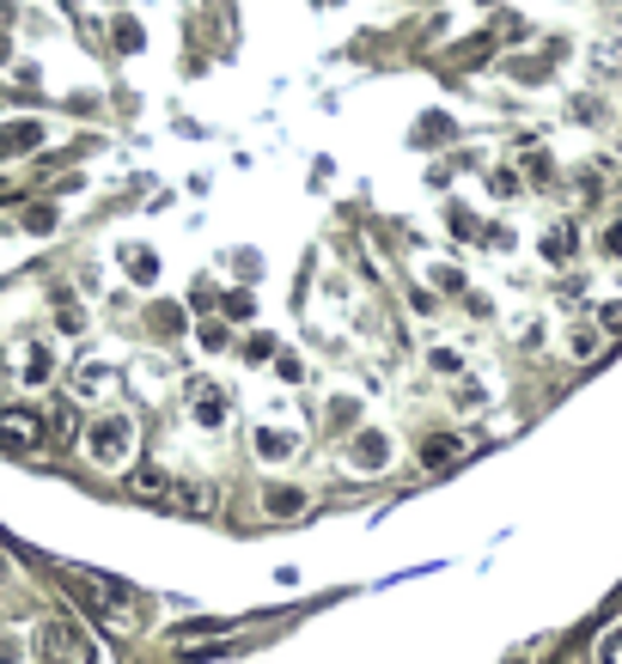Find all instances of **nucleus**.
Instances as JSON below:
<instances>
[{
    "instance_id": "4be33fe9",
    "label": "nucleus",
    "mask_w": 622,
    "mask_h": 664,
    "mask_svg": "<svg viewBox=\"0 0 622 664\" xmlns=\"http://www.w3.org/2000/svg\"><path fill=\"white\" fill-rule=\"evenodd\" d=\"M592 329H598V336H622V300H598Z\"/></svg>"
},
{
    "instance_id": "4468645a",
    "label": "nucleus",
    "mask_w": 622,
    "mask_h": 664,
    "mask_svg": "<svg viewBox=\"0 0 622 664\" xmlns=\"http://www.w3.org/2000/svg\"><path fill=\"white\" fill-rule=\"evenodd\" d=\"M37 146H43V122H7V129H0V159L37 153Z\"/></svg>"
},
{
    "instance_id": "0eeeda50",
    "label": "nucleus",
    "mask_w": 622,
    "mask_h": 664,
    "mask_svg": "<svg viewBox=\"0 0 622 664\" xmlns=\"http://www.w3.org/2000/svg\"><path fill=\"white\" fill-rule=\"evenodd\" d=\"M305 512H312V494H305L299 482H269L263 488V519L293 524V519H305Z\"/></svg>"
},
{
    "instance_id": "412c9836",
    "label": "nucleus",
    "mask_w": 622,
    "mask_h": 664,
    "mask_svg": "<svg viewBox=\"0 0 622 664\" xmlns=\"http://www.w3.org/2000/svg\"><path fill=\"white\" fill-rule=\"evenodd\" d=\"M592 664H622V622H610L592 646Z\"/></svg>"
},
{
    "instance_id": "f03ea898",
    "label": "nucleus",
    "mask_w": 622,
    "mask_h": 664,
    "mask_svg": "<svg viewBox=\"0 0 622 664\" xmlns=\"http://www.w3.org/2000/svg\"><path fill=\"white\" fill-rule=\"evenodd\" d=\"M134 439H141V427H134V415H122V409H105L92 427H80V451H86V464H98V469H122L134 451Z\"/></svg>"
},
{
    "instance_id": "473e14b6",
    "label": "nucleus",
    "mask_w": 622,
    "mask_h": 664,
    "mask_svg": "<svg viewBox=\"0 0 622 664\" xmlns=\"http://www.w3.org/2000/svg\"><path fill=\"white\" fill-rule=\"evenodd\" d=\"M434 287H451V293H458V287H463V274H458V269H434Z\"/></svg>"
},
{
    "instance_id": "c85d7f7f",
    "label": "nucleus",
    "mask_w": 622,
    "mask_h": 664,
    "mask_svg": "<svg viewBox=\"0 0 622 664\" xmlns=\"http://www.w3.org/2000/svg\"><path fill=\"white\" fill-rule=\"evenodd\" d=\"M220 312H226V317H251L257 305H251V293H226V305H220Z\"/></svg>"
},
{
    "instance_id": "1a4fd4ad",
    "label": "nucleus",
    "mask_w": 622,
    "mask_h": 664,
    "mask_svg": "<svg viewBox=\"0 0 622 664\" xmlns=\"http://www.w3.org/2000/svg\"><path fill=\"white\" fill-rule=\"evenodd\" d=\"M37 658L50 664H80V640L67 622H37Z\"/></svg>"
},
{
    "instance_id": "b1692460",
    "label": "nucleus",
    "mask_w": 622,
    "mask_h": 664,
    "mask_svg": "<svg viewBox=\"0 0 622 664\" xmlns=\"http://www.w3.org/2000/svg\"><path fill=\"white\" fill-rule=\"evenodd\" d=\"M129 274H134V281H153V274H160V257L134 244V250H129Z\"/></svg>"
},
{
    "instance_id": "20e7f679",
    "label": "nucleus",
    "mask_w": 622,
    "mask_h": 664,
    "mask_svg": "<svg viewBox=\"0 0 622 664\" xmlns=\"http://www.w3.org/2000/svg\"><path fill=\"white\" fill-rule=\"evenodd\" d=\"M184 409H189V421H196L201 433H220L226 421H232L226 384H214V378H189V384H184Z\"/></svg>"
},
{
    "instance_id": "f257e3e1",
    "label": "nucleus",
    "mask_w": 622,
    "mask_h": 664,
    "mask_svg": "<svg viewBox=\"0 0 622 664\" xmlns=\"http://www.w3.org/2000/svg\"><path fill=\"white\" fill-rule=\"evenodd\" d=\"M67 586L80 591V598H86V610L98 616V628H105V634H117V640L141 634V628H146V616H153V603H146L141 591L117 586V579L92 574V567H67Z\"/></svg>"
},
{
    "instance_id": "7c9ffc66",
    "label": "nucleus",
    "mask_w": 622,
    "mask_h": 664,
    "mask_svg": "<svg viewBox=\"0 0 622 664\" xmlns=\"http://www.w3.org/2000/svg\"><path fill=\"white\" fill-rule=\"evenodd\" d=\"M574 122H598V98H574Z\"/></svg>"
},
{
    "instance_id": "2eb2a0df",
    "label": "nucleus",
    "mask_w": 622,
    "mask_h": 664,
    "mask_svg": "<svg viewBox=\"0 0 622 664\" xmlns=\"http://www.w3.org/2000/svg\"><path fill=\"white\" fill-rule=\"evenodd\" d=\"M43 433H50L55 445H80V409H74V403H50Z\"/></svg>"
},
{
    "instance_id": "ddd939ff",
    "label": "nucleus",
    "mask_w": 622,
    "mask_h": 664,
    "mask_svg": "<svg viewBox=\"0 0 622 664\" xmlns=\"http://www.w3.org/2000/svg\"><path fill=\"white\" fill-rule=\"evenodd\" d=\"M74 391H80V396H110V391H117V366H110V360H80Z\"/></svg>"
},
{
    "instance_id": "dca6fc26",
    "label": "nucleus",
    "mask_w": 622,
    "mask_h": 664,
    "mask_svg": "<svg viewBox=\"0 0 622 664\" xmlns=\"http://www.w3.org/2000/svg\"><path fill=\"white\" fill-rule=\"evenodd\" d=\"M172 488H177L172 469H160V464L134 469V494H141V500H165V507H172Z\"/></svg>"
},
{
    "instance_id": "423d86ee",
    "label": "nucleus",
    "mask_w": 622,
    "mask_h": 664,
    "mask_svg": "<svg viewBox=\"0 0 622 664\" xmlns=\"http://www.w3.org/2000/svg\"><path fill=\"white\" fill-rule=\"evenodd\" d=\"M251 457H257V464H269V469H275V464H299L305 439L293 427H257L251 433Z\"/></svg>"
},
{
    "instance_id": "c756f323",
    "label": "nucleus",
    "mask_w": 622,
    "mask_h": 664,
    "mask_svg": "<svg viewBox=\"0 0 622 664\" xmlns=\"http://www.w3.org/2000/svg\"><path fill=\"white\" fill-rule=\"evenodd\" d=\"M275 372L287 378V384H299V378H305V360H293V353H287V360H275Z\"/></svg>"
},
{
    "instance_id": "2f4dec72",
    "label": "nucleus",
    "mask_w": 622,
    "mask_h": 664,
    "mask_svg": "<svg viewBox=\"0 0 622 664\" xmlns=\"http://www.w3.org/2000/svg\"><path fill=\"white\" fill-rule=\"evenodd\" d=\"M519 189V171H494V196H513Z\"/></svg>"
},
{
    "instance_id": "bb28decb",
    "label": "nucleus",
    "mask_w": 622,
    "mask_h": 664,
    "mask_svg": "<svg viewBox=\"0 0 622 664\" xmlns=\"http://www.w3.org/2000/svg\"><path fill=\"white\" fill-rule=\"evenodd\" d=\"M0 664H25V640L0 628Z\"/></svg>"
},
{
    "instance_id": "f8f14e48",
    "label": "nucleus",
    "mask_w": 622,
    "mask_h": 664,
    "mask_svg": "<svg viewBox=\"0 0 622 664\" xmlns=\"http://www.w3.org/2000/svg\"><path fill=\"white\" fill-rule=\"evenodd\" d=\"M50 378H55V348L50 341H31L25 360H19V384H25V391H43Z\"/></svg>"
},
{
    "instance_id": "f704fd0d",
    "label": "nucleus",
    "mask_w": 622,
    "mask_h": 664,
    "mask_svg": "<svg viewBox=\"0 0 622 664\" xmlns=\"http://www.w3.org/2000/svg\"><path fill=\"white\" fill-rule=\"evenodd\" d=\"M0 67H7V37H0Z\"/></svg>"
},
{
    "instance_id": "a878e982",
    "label": "nucleus",
    "mask_w": 622,
    "mask_h": 664,
    "mask_svg": "<svg viewBox=\"0 0 622 664\" xmlns=\"http://www.w3.org/2000/svg\"><path fill=\"white\" fill-rule=\"evenodd\" d=\"M458 409H463V415L489 409V391H482V384H458Z\"/></svg>"
},
{
    "instance_id": "aec40b11",
    "label": "nucleus",
    "mask_w": 622,
    "mask_h": 664,
    "mask_svg": "<svg viewBox=\"0 0 622 664\" xmlns=\"http://www.w3.org/2000/svg\"><path fill=\"white\" fill-rule=\"evenodd\" d=\"M592 244H598V257H604V262H622V214H616V220H604V226H598V238H592Z\"/></svg>"
},
{
    "instance_id": "a211bd4d",
    "label": "nucleus",
    "mask_w": 622,
    "mask_h": 664,
    "mask_svg": "<svg viewBox=\"0 0 622 664\" xmlns=\"http://www.w3.org/2000/svg\"><path fill=\"white\" fill-rule=\"evenodd\" d=\"M519 171H525L531 183H549V177H556V165H549V153H543V146H519Z\"/></svg>"
},
{
    "instance_id": "f3484780",
    "label": "nucleus",
    "mask_w": 622,
    "mask_h": 664,
    "mask_svg": "<svg viewBox=\"0 0 622 664\" xmlns=\"http://www.w3.org/2000/svg\"><path fill=\"white\" fill-rule=\"evenodd\" d=\"M598 341H604V336H598L592 324H574V329H568V360H580V366L598 360Z\"/></svg>"
},
{
    "instance_id": "393cba45",
    "label": "nucleus",
    "mask_w": 622,
    "mask_h": 664,
    "mask_svg": "<svg viewBox=\"0 0 622 664\" xmlns=\"http://www.w3.org/2000/svg\"><path fill=\"white\" fill-rule=\"evenodd\" d=\"M330 421L336 427H360V403L354 396H330Z\"/></svg>"
},
{
    "instance_id": "7ed1b4c3",
    "label": "nucleus",
    "mask_w": 622,
    "mask_h": 664,
    "mask_svg": "<svg viewBox=\"0 0 622 664\" xmlns=\"http://www.w3.org/2000/svg\"><path fill=\"white\" fill-rule=\"evenodd\" d=\"M50 439L43 433V409L31 403H13V409H0V451H13V457H31L37 445Z\"/></svg>"
},
{
    "instance_id": "5701e85b",
    "label": "nucleus",
    "mask_w": 622,
    "mask_h": 664,
    "mask_svg": "<svg viewBox=\"0 0 622 664\" xmlns=\"http://www.w3.org/2000/svg\"><path fill=\"white\" fill-rule=\"evenodd\" d=\"M427 366H434V372H446V378H463V353H458V348H427Z\"/></svg>"
},
{
    "instance_id": "cd10ccee",
    "label": "nucleus",
    "mask_w": 622,
    "mask_h": 664,
    "mask_svg": "<svg viewBox=\"0 0 622 664\" xmlns=\"http://www.w3.org/2000/svg\"><path fill=\"white\" fill-rule=\"evenodd\" d=\"M55 220H62V214H55V208H43V202L25 214V226H31V232H55Z\"/></svg>"
},
{
    "instance_id": "6ab92c4d",
    "label": "nucleus",
    "mask_w": 622,
    "mask_h": 664,
    "mask_svg": "<svg viewBox=\"0 0 622 664\" xmlns=\"http://www.w3.org/2000/svg\"><path fill=\"white\" fill-rule=\"evenodd\" d=\"M55 324H62L67 336H80V329H86V305L74 300V293H62V300H55Z\"/></svg>"
},
{
    "instance_id": "9b49d317",
    "label": "nucleus",
    "mask_w": 622,
    "mask_h": 664,
    "mask_svg": "<svg viewBox=\"0 0 622 664\" xmlns=\"http://www.w3.org/2000/svg\"><path fill=\"white\" fill-rule=\"evenodd\" d=\"M586 67H592V79H622V31L586 43Z\"/></svg>"
},
{
    "instance_id": "39448f33",
    "label": "nucleus",
    "mask_w": 622,
    "mask_h": 664,
    "mask_svg": "<svg viewBox=\"0 0 622 664\" xmlns=\"http://www.w3.org/2000/svg\"><path fill=\"white\" fill-rule=\"evenodd\" d=\"M391 457H397V445H391L384 427H354V439H348V469L354 476H384Z\"/></svg>"
},
{
    "instance_id": "72a5a7b5",
    "label": "nucleus",
    "mask_w": 622,
    "mask_h": 664,
    "mask_svg": "<svg viewBox=\"0 0 622 664\" xmlns=\"http://www.w3.org/2000/svg\"><path fill=\"white\" fill-rule=\"evenodd\" d=\"M244 348H251V353H244V360H269V348H275V341H269V336H251V341H244Z\"/></svg>"
},
{
    "instance_id": "6e6552de",
    "label": "nucleus",
    "mask_w": 622,
    "mask_h": 664,
    "mask_svg": "<svg viewBox=\"0 0 622 664\" xmlns=\"http://www.w3.org/2000/svg\"><path fill=\"white\" fill-rule=\"evenodd\" d=\"M463 457H470V445H463L458 433H427V439H422V469H427V476H439V469H458Z\"/></svg>"
},
{
    "instance_id": "9d476101",
    "label": "nucleus",
    "mask_w": 622,
    "mask_h": 664,
    "mask_svg": "<svg viewBox=\"0 0 622 664\" xmlns=\"http://www.w3.org/2000/svg\"><path fill=\"white\" fill-rule=\"evenodd\" d=\"M574 250H580V232H574L568 220L543 226V238H537V257L549 262V269H568V262H574Z\"/></svg>"
}]
</instances>
